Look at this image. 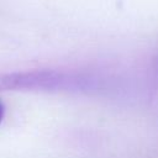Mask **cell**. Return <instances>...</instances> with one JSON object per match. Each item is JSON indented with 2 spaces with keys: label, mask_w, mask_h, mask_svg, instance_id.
<instances>
[{
  "label": "cell",
  "mask_w": 158,
  "mask_h": 158,
  "mask_svg": "<svg viewBox=\"0 0 158 158\" xmlns=\"http://www.w3.org/2000/svg\"><path fill=\"white\" fill-rule=\"evenodd\" d=\"M75 79H68L67 75L56 72H26L14 73L0 77V90L10 89H62Z\"/></svg>",
  "instance_id": "obj_1"
},
{
  "label": "cell",
  "mask_w": 158,
  "mask_h": 158,
  "mask_svg": "<svg viewBox=\"0 0 158 158\" xmlns=\"http://www.w3.org/2000/svg\"><path fill=\"white\" fill-rule=\"evenodd\" d=\"M4 112H5V109H4L2 102L0 101V122H1V120H2V117H4Z\"/></svg>",
  "instance_id": "obj_2"
}]
</instances>
